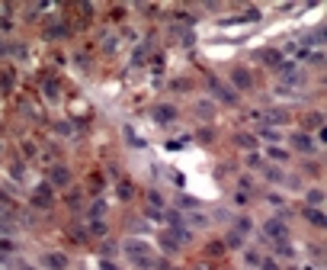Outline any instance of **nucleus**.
<instances>
[{
    "mask_svg": "<svg viewBox=\"0 0 327 270\" xmlns=\"http://www.w3.org/2000/svg\"><path fill=\"white\" fill-rule=\"evenodd\" d=\"M267 231L273 235V238H282V235H286V225H282V222H269Z\"/></svg>",
    "mask_w": 327,
    "mask_h": 270,
    "instance_id": "nucleus-1",
    "label": "nucleus"
},
{
    "mask_svg": "<svg viewBox=\"0 0 327 270\" xmlns=\"http://www.w3.org/2000/svg\"><path fill=\"white\" fill-rule=\"evenodd\" d=\"M48 267H64V257L61 254H48Z\"/></svg>",
    "mask_w": 327,
    "mask_h": 270,
    "instance_id": "nucleus-2",
    "label": "nucleus"
}]
</instances>
